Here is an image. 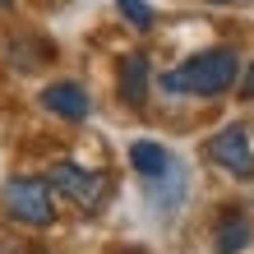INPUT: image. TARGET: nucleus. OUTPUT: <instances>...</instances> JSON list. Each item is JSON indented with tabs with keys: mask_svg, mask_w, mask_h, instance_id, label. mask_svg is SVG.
Returning a JSON list of instances; mask_svg holds the SVG:
<instances>
[{
	"mask_svg": "<svg viewBox=\"0 0 254 254\" xmlns=\"http://www.w3.org/2000/svg\"><path fill=\"white\" fill-rule=\"evenodd\" d=\"M236 79H241V61H236L231 47H213V51H199L190 56L185 65H176L162 74V88L167 93H181V97H222L231 93Z\"/></svg>",
	"mask_w": 254,
	"mask_h": 254,
	"instance_id": "1",
	"label": "nucleus"
},
{
	"mask_svg": "<svg viewBox=\"0 0 254 254\" xmlns=\"http://www.w3.org/2000/svg\"><path fill=\"white\" fill-rule=\"evenodd\" d=\"M51 181H42V176H14L5 185V208L14 222H23V227H47L56 217V199H51Z\"/></svg>",
	"mask_w": 254,
	"mask_h": 254,
	"instance_id": "2",
	"label": "nucleus"
},
{
	"mask_svg": "<svg viewBox=\"0 0 254 254\" xmlns=\"http://www.w3.org/2000/svg\"><path fill=\"white\" fill-rule=\"evenodd\" d=\"M51 190L61 194V199H74L79 208H102V199H107V176L83 171V167H74V162H56L51 167Z\"/></svg>",
	"mask_w": 254,
	"mask_h": 254,
	"instance_id": "3",
	"label": "nucleus"
},
{
	"mask_svg": "<svg viewBox=\"0 0 254 254\" xmlns=\"http://www.w3.org/2000/svg\"><path fill=\"white\" fill-rule=\"evenodd\" d=\"M203 153H208V162H217L222 171L241 176V181H250V176H254V148H250L245 125H227V129H217L213 139H208Z\"/></svg>",
	"mask_w": 254,
	"mask_h": 254,
	"instance_id": "4",
	"label": "nucleus"
},
{
	"mask_svg": "<svg viewBox=\"0 0 254 254\" xmlns=\"http://www.w3.org/2000/svg\"><path fill=\"white\" fill-rule=\"evenodd\" d=\"M42 107L51 116H61V121H88L93 102L79 83H51V88H42Z\"/></svg>",
	"mask_w": 254,
	"mask_h": 254,
	"instance_id": "5",
	"label": "nucleus"
},
{
	"mask_svg": "<svg viewBox=\"0 0 254 254\" xmlns=\"http://www.w3.org/2000/svg\"><path fill=\"white\" fill-rule=\"evenodd\" d=\"M148 79H153V69H148V56L134 51L121 61V97L129 102V107H143L148 102Z\"/></svg>",
	"mask_w": 254,
	"mask_h": 254,
	"instance_id": "6",
	"label": "nucleus"
},
{
	"mask_svg": "<svg viewBox=\"0 0 254 254\" xmlns=\"http://www.w3.org/2000/svg\"><path fill=\"white\" fill-rule=\"evenodd\" d=\"M129 162H134V171H139V176H148V181H162V176L176 167V157L162 143H153V139H134L129 143Z\"/></svg>",
	"mask_w": 254,
	"mask_h": 254,
	"instance_id": "7",
	"label": "nucleus"
},
{
	"mask_svg": "<svg viewBox=\"0 0 254 254\" xmlns=\"http://www.w3.org/2000/svg\"><path fill=\"white\" fill-rule=\"evenodd\" d=\"M217 254H241L250 245V217L241 213V208H227V213H217Z\"/></svg>",
	"mask_w": 254,
	"mask_h": 254,
	"instance_id": "8",
	"label": "nucleus"
},
{
	"mask_svg": "<svg viewBox=\"0 0 254 254\" xmlns=\"http://www.w3.org/2000/svg\"><path fill=\"white\" fill-rule=\"evenodd\" d=\"M116 5H121V14H125L134 28H139V33H148V28H153V9H148V0H116Z\"/></svg>",
	"mask_w": 254,
	"mask_h": 254,
	"instance_id": "9",
	"label": "nucleus"
},
{
	"mask_svg": "<svg viewBox=\"0 0 254 254\" xmlns=\"http://www.w3.org/2000/svg\"><path fill=\"white\" fill-rule=\"evenodd\" d=\"M241 93H245V97H254V61H250V69L241 74Z\"/></svg>",
	"mask_w": 254,
	"mask_h": 254,
	"instance_id": "10",
	"label": "nucleus"
},
{
	"mask_svg": "<svg viewBox=\"0 0 254 254\" xmlns=\"http://www.w3.org/2000/svg\"><path fill=\"white\" fill-rule=\"evenodd\" d=\"M208 5H250V0H208Z\"/></svg>",
	"mask_w": 254,
	"mask_h": 254,
	"instance_id": "11",
	"label": "nucleus"
},
{
	"mask_svg": "<svg viewBox=\"0 0 254 254\" xmlns=\"http://www.w3.org/2000/svg\"><path fill=\"white\" fill-rule=\"evenodd\" d=\"M125 254H143V250H125Z\"/></svg>",
	"mask_w": 254,
	"mask_h": 254,
	"instance_id": "12",
	"label": "nucleus"
},
{
	"mask_svg": "<svg viewBox=\"0 0 254 254\" xmlns=\"http://www.w3.org/2000/svg\"><path fill=\"white\" fill-rule=\"evenodd\" d=\"M0 5H9V0H0Z\"/></svg>",
	"mask_w": 254,
	"mask_h": 254,
	"instance_id": "13",
	"label": "nucleus"
}]
</instances>
